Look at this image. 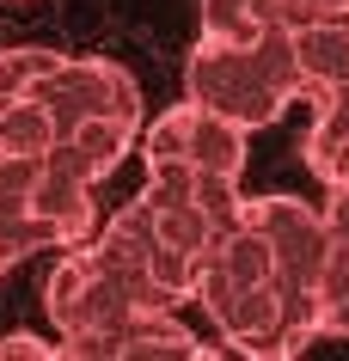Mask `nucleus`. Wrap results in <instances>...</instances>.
Listing matches in <instances>:
<instances>
[{
	"mask_svg": "<svg viewBox=\"0 0 349 361\" xmlns=\"http://www.w3.org/2000/svg\"><path fill=\"white\" fill-rule=\"evenodd\" d=\"M300 159L312 166V178H319L325 190L349 184V129H343V123H331V116H312L307 141H300Z\"/></svg>",
	"mask_w": 349,
	"mask_h": 361,
	"instance_id": "9b49d317",
	"label": "nucleus"
},
{
	"mask_svg": "<svg viewBox=\"0 0 349 361\" xmlns=\"http://www.w3.org/2000/svg\"><path fill=\"white\" fill-rule=\"evenodd\" d=\"M245 221H252L276 251V282L288 288H319L331 257V227L325 209H312L300 196H245Z\"/></svg>",
	"mask_w": 349,
	"mask_h": 361,
	"instance_id": "20e7f679",
	"label": "nucleus"
},
{
	"mask_svg": "<svg viewBox=\"0 0 349 361\" xmlns=\"http://www.w3.org/2000/svg\"><path fill=\"white\" fill-rule=\"evenodd\" d=\"M221 349L190 337V324L172 319V306H135L123 319V361H209Z\"/></svg>",
	"mask_w": 349,
	"mask_h": 361,
	"instance_id": "0eeeda50",
	"label": "nucleus"
},
{
	"mask_svg": "<svg viewBox=\"0 0 349 361\" xmlns=\"http://www.w3.org/2000/svg\"><path fill=\"white\" fill-rule=\"evenodd\" d=\"M135 135H141L135 123H116V116H80L68 135H56V153L98 184V178H111V171L135 153Z\"/></svg>",
	"mask_w": 349,
	"mask_h": 361,
	"instance_id": "6e6552de",
	"label": "nucleus"
},
{
	"mask_svg": "<svg viewBox=\"0 0 349 361\" xmlns=\"http://www.w3.org/2000/svg\"><path fill=\"white\" fill-rule=\"evenodd\" d=\"M31 214H43L56 227L61 245H86L92 239V178L80 166H68L56 147L37 166V190H31Z\"/></svg>",
	"mask_w": 349,
	"mask_h": 361,
	"instance_id": "39448f33",
	"label": "nucleus"
},
{
	"mask_svg": "<svg viewBox=\"0 0 349 361\" xmlns=\"http://www.w3.org/2000/svg\"><path fill=\"white\" fill-rule=\"evenodd\" d=\"M184 98H196L202 111L233 116L239 129H270L294 104V92L264 68L252 43H214V37H202L184 61Z\"/></svg>",
	"mask_w": 349,
	"mask_h": 361,
	"instance_id": "f257e3e1",
	"label": "nucleus"
},
{
	"mask_svg": "<svg viewBox=\"0 0 349 361\" xmlns=\"http://www.w3.org/2000/svg\"><path fill=\"white\" fill-rule=\"evenodd\" d=\"M6 269H13V264H6V257H0V276H6Z\"/></svg>",
	"mask_w": 349,
	"mask_h": 361,
	"instance_id": "6ab92c4d",
	"label": "nucleus"
},
{
	"mask_svg": "<svg viewBox=\"0 0 349 361\" xmlns=\"http://www.w3.org/2000/svg\"><path fill=\"white\" fill-rule=\"evenodd\" d=\"M319 331L349 343V294H343V300H325V319H319Z\"/></svg>",
	"mask_w": 349,
	"mask_h": 361,
	"instance_id": "f3484780",
	"label": "nucleus"
},
{
	"mask_svg": "<svg viewBox=\"0 0 349 361\" xmlns=\"http://www.w3.org/2000/svg\"><path fill=\"white\" fill-rule=\"evenodd\" d=\"M37 98L49 104L56 129L68 135L80 116H116L141 129V86L129 68H116L104 56H61V68L37 86Z\"/></svg>",
	"mask_w": 349,
	"mask_h": 361,
	"instance_id": "7ed1b4c3",
	"label": "nucleus"
},
{
	"mask_svg": "<svg viewBox=\"0 0 349 361\" xmlns=\"http://www.w3.org/2000/svg\"><path fill=\"white\" fill-rule=\"evenodd\" d=\"M0 361H61V343H43L31 331H13L0 337Z\"/></svg>",
	"mask_w": 349,
	"mask_h": 361,
	"instance_id": "4468645a",
	"label": "nucleus"
},
{
	"mask_svg": "<svg viewBox=\"0 0 349 361\" xmlns=\"http://www.w3.org/2000/svg\"><path fill=\"white\" fill-rule=\"evenodd\" d=\"M61 68V49H43V43H19V49H0V104L13 98H31L43 80Z\"/></svg>",
	"mask_w": 349,
	"mask_h": 361,
	"instance_id": "f8f14e48",
	"label": "nucleus"
},
{
	"mask_svg": "<svg viewBox=\"0 0 349 361\" xmlns=\"http://www.w3.org/2000/svg\"><path fill=\"white\" fill-rule=\"evenodd\" d=\"M325 227H331V239H337V245H349V184H337V190H331Z\"/></svg>",
	"mask_w": 349,
	"mask_h": 361,
	"instance_id": "2eb2a0df",
	"label": "nucleus"
},
{
	"mask_svg": "<svg viewBox=\"0 0 349 361\" xmlns=\"http://www.w3.org/2000/svg\"><path fill=\"white\" fill-rule=\"evenodd\" d=\"M252 6L264 25H294V13H300V0H252Z\"/></svg>",
	"mask_w": 349,
	"mask_h": 361,
	"instance_id": "a211bd4d",
	"label": "nucleus"
},
{
	"mask_svg": "<svg viewBox=\"0 0 349 361\" xmlns=\"http://www.w3.org/2000/svg\"><path fill=\"white\" fill-rule=\"evenodd\" d=\"M264 31L252 0H202V37L214 43H252Z\"/></svg>",
	"mask_w": 349,
	"mask_h": 361,
	"instance_id": "ddd939ff",
	"label": "nucleus"
},
{
	"mask_svg": "<svg viewBox=\"0 0 349 361\" xmlns=\"http://www.w3.org/2000/svg\"><path fill=\"white\" fill-rule=\"evenodd\" d=\"M43 306L61 337H80V331H123V319L135 312V294L86 239V245H61L56 269L43 282Z\"/></svg>",
	"mask_w": 349,
	"mask_h": 361,
	"instance_id": "f03ea898",
	"label": "nucleus"
},
{
	"mask_svg": "<svg viewBox=\"0 0 349 361\" xmlns=\"http://www.w3.org/2000/svg\"><path fill=\"white\" fill-rule=\"evenodd\" d=\"M294 68H300V98H312V104L337 80H349V0L325 19L294 25Z\"/></svg>",
	"mask_w": 349,
	"mask_h": 361,
	"instance_id": "423d86ee",
	"label": "nucleus"
},
{
	"mask_svg": "<svg viewBox=\"0 0 349 361\" xmlns=\"http://www.w3.org/2000/svg\"><path fill=\"white\" fill-rule=\"evenodd\" d=\"M56 116H49V104H43L37 92L31 98H13V104H0V147L6 153H31V159H43V153L56 147Z\"/></svg>",
	"mask_w": 349,
	"mask_h": 361,
	"instance_id": "9d476101",
	"label": "nucleus"
},
{
	"mask_svg": "<svg viewBox=\"0 0 349 361\" xmlns=\"http://www.w3.org/2000/svg\"><path fill=\"white\" fill-rule=\"evenodd\" d=\"M245 135L233 116L221 111H202L196 98H184V159H190L196 171H227V178H239L245 171Z\"/></svg>",
	"mask_w": 349,
	"mask_h": 361,
	"instance_id": "1a4fd4ad",
	"label": "nucleus"
},
{
	"mask_svg": "<svg viewBox=\"0 0 349 361\" xmlns=\"http://www.w3.org/2000/svg\"><path fill=\"white\" fill-rule=\"evenodd\" d=\"M312 111H319V116H331V123H343V129H349V80H337V86H331V92L319 98V104H312Z\"/></svg>",
	"mask_w": 349,
	"mask_h": 361,
	"instance_id": "dca6fc26",
	"label": "nucleus"
}]
</instances>
